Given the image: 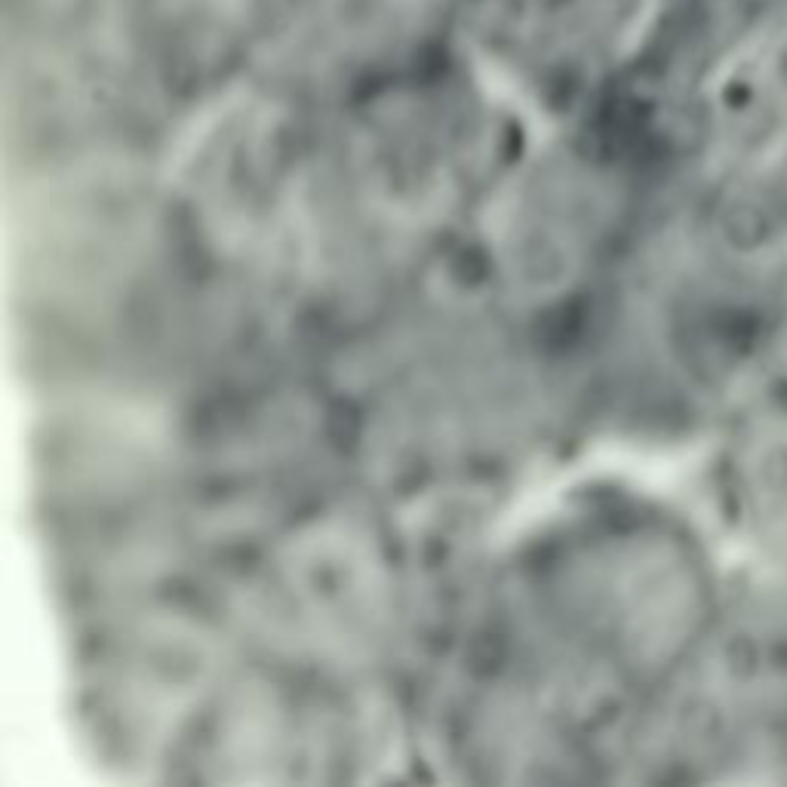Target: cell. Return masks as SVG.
<instances>
[{
    "instance_id": "1",
    "label": "cell",
    "mask_w": 787,
    "mask_h": 787,
    "mask_svg": "<svg viewBox=\"0 0 787 787\" xmlns=\"http://www.w3.org/2000/svg\"><path fill=\"white\" fill-rule=\"evenodd\" d=\"M652 0H489L483 65L511 87H578L637 37Z\"/></svg>"
},
{
    "instance_id": "2",
    "label": "cell",
    "mask_w": 787,
    "mask_h": 787,
    "mask_svg": "<svg viewBox=\"0 0 787 787\" xmlns=\"http://www.w3.org/2000/svg\"><path fill=\"white\" fill-rule=\"evenodd\" d=\"M296 0H130L133 22L188 62H219L243 40H259Z\"/></svg>"
}]
</instances>
